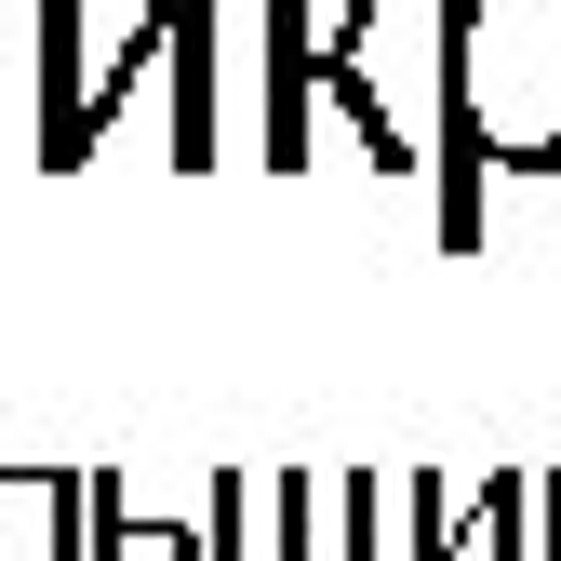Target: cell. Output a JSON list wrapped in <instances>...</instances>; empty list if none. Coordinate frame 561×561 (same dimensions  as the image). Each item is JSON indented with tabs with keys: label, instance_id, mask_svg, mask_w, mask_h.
Masks as SVG:
<instances>
[{
	"label": "cell",
	"instance_id": "6da1fadb",
	"mask_svg": "<svg viewBox=\"0 0 561 561\" xmlns=\"http://www.w3.org/2000/svg\"><path fill=\"white\" fill-rule=\"evenodd\" d=\"M442 14V254H481V174H561V0Z\"/></svg>",
	"mask_w": 561,
	"mask_h": 561
},
{
	"label": "cell",
	"instance_id": "7a4b0ae2",
	"mask_svg": "<svg viewBox=\"0 0 561 561\" xmlns=\"http://www.w3.org/2000/svg\"><path fill=\"white\" fill-rule=\"evenodd\" d=\"M321 107L362 134L375 174L442 161V14L428 0H347V14H321Z\"/></svg>",
	"mask_w": 561,
	"mask_h": 561
},
{
	"label": "cell",
	"instance_id": "3957f363",
	"mask_svg": "<svg viewBox=\"0 0 561 561\" xmlns=\"http://www.w3.org/2000/svg\"><path fill=\"white\" fill-rule=\"evenodd\" d=\"M201 535H215V561H388V481L375 468H215Z\"/></svg>",
	"mask_w": 561,
	"mask_h": 561
},
{
	"label": "cell",
	"instance_id": "277c9868",
	"mask_svg": "<svg viewBox=\"0 0 561 561\" xmlns=\"http://www.w3.org/2000/svg\"><path fill=\"white\" fill-rule=\"evenodd\" d=\"M187 14H201V0H148V14H134V41H107L94 67L41 41V161H54V174H81V161L107 148V121L148 94V67L187 54Z\"/></svg>",
	"mask_w": 561,
	"mask_h": 561
},
{
	"label": "cell",
	"instance_id": "5b68a950",
	"mask_svg": "<svg viewBox=\"0 0 561 561\" xmlns=\"http://www.w3.org/2000/svg\"><path fill=\"white\" fill-rule=\"evenodd\" d=\"M388 522H401V561H548L535 548V468H481L468 495L442 468H401Z\"/></svg>",
	"mask_w": 561,
	"mask_h": 561
},
{
	"label": "cell",
	"instance_id": "8992f818",
	"mask_svg": "<svg viewBox=\"0 0 561 561\" xmlns=\"http://www.w3.org/2000/svg\"><path fill=\"white\" fill-rule=\"evenodd\" d=\"M254 67H267V94H254V161H267V174H308V161H321V148H308V107H321V0H267Z\"/></svg>",
	"mask_w": 561,
	"mask_h": 561
},
{
	"label": "cell",
	"instance_id": "52a82bcc",
	"mask_svg": "<svg viewBox=\"0 0 561 561\" xmlns=\"http://www.w3.org/2000/svg\"><path fill=\"white\" fill-rule=\"evenodd\" d=\"M0 561H94V468H0Z\"/></svg>",
	"mask_w": 561,
	"mask_h": 561
},
{
	"label": "cell",
	"instance_id": "ba28073f",
	"mask_svg": "<svg viewBox=\"0 0 561 561\" xmlns=\"http://www.w3.org/2000/svg\"><path fill=\"white\" fill-rule=\"evenodd\" d=\"M94 561H215V535L174 522V508H148L121 468H94Z\"/></svg>",
	"mask_w": 561,
	"mask_h": 561
}]
</instances>
